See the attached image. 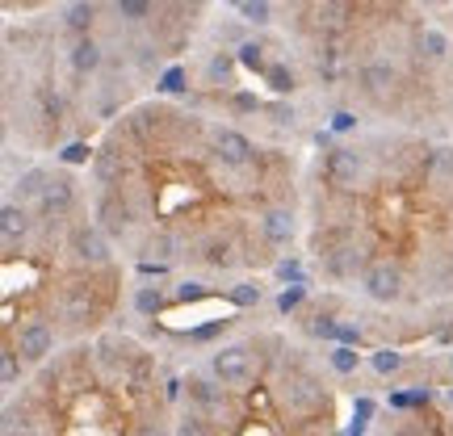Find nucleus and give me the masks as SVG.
<instances>
[{"label": "nucleus", "mask_w": 453, "mask_h": 436, "mask_svg": "<svg viewBox=\"0 0 453 436\" xmlns=\"http://www.w3.org/2000/svg\"><path fill=\"white\" fill-rule=\"evenodd\" d=\"M273 399L277 407L286 411V420H311V416H319V407H327V394H324V382L315 378V373L303 365V361H294L281 370L273 386Z\"/></svg>", "instance_id": "obj_1"}, {"label": "nucleus", "mask_w": 453, "mask_h": 436, "mask_svg": "<svg viewBox=\"0 0 453 436\" xmlns=\"http://www.w3.org/2000/svg\"><path fill=\"white\" fill-rule=\"evenodd\" d=\"M257 344H219L211 353V373H214V382L226 390H235V394H243V390L257 382V373H260V361L257 353H252Z\"/></svg>", "instance_id": "obj_2"}, {"label": "nucleus", "mask_w": 453, "mask_h": 436, "mask_svg": "<svg viewBox=\"0 0 453 436\" xmlns=\"http://www.w3.org/2000/svg\"><path fill=\"white\" fill-rule=\"evenodd\" d=\"M59 319H64V332H84V327L97 319V286L88 277H76V281H64L59 286Z\"/></svg>", "instance_id": "obj_3"}, {"label": "nucleus", "mask_w": 453, "mask_h": 436, "mask_svg": "<svg viewBox=\"0 0 453 436\" xmlns=\"http://www.w3.org/2000/svg\"><path fill=\"white\" fill-rule=\"evenodd\" d=\"M67 252L81 269H105L110 264V235L97 223H76L67 231Z\"/></svg>", "instance_id": "obj_4"}, {"label": "nucleus", "mask_w": 453, "mask_h": 436, "mask_svg": "<svg viewBox=\"0 0 453 436\" xmlns=\"http://www.w3.org/2000/svg\"><path fill=\"white\" fill-rule=\"evenodd\" d=\"M361 290H365V298L390 307V302H399L407 294V277L395 260H373L370 269H365V277H361Z\"/></svg>", "instance_id": "obj_5"}, {"label": "nucleus", "mask_w": 453, "mask_h": 436, "mask_svg": "<svg viewBox=\"0 0 453 436\" xmlns=\"http://www.w3.org/2000/svg\"><path fill=\"white\" fill-rule=\"evenodd\" d=\"M324 172L336 189H357V185H365V177H370V164H365V156L357 147H332L324 160Z\"/></svg>", "instance_id": "obj_6"}, {"label": "nucleus", "mask_w": 453, "mask_h": 436, "mask_svg": "<svg viewBox=\"0 0 453 436\" xmlns=\"http://www.w3.org/2000/svg\"><path fill=\"white\" fill-rule=\"evenodd\" d=\"M13 348L21 356V365H42L55 353V327L47 319H30L13 332Z\"/></svg>", "instance_id": "obj_7"}, {"label": "nucleus", "mask_w": 453, "mask_h": 436, "mask_svg": "<svg viewBox=\"0 0 453 436\" xmlns=\"http://www.w3.org/2000/svg\"><path fill=\"white\" fill-rule=\"evenodd\" d=\"M324 273L336 277V281H353V277H365V269H370L373 260H365V252H361V243L353 240H340L332 243V248H324Z\"/></svg>", "instance_id": "obj_8"}, {"label": "nucleus", "mask_w": 453, "mask_h": 436, "mask_svg": "<svg viewBox=\"0 0 453 436\" xmlns=\"http://www.w3.org/2000/svg\"><path fill=\"white\" fill-rule=\"evenodd\" d=\"M211 151H214V160L226 164V168H248V164L257 160V143H252L248 134H240V130H231V126H214L211 130Z\"/></svg>", "instance_id": "obj_9"}, {"label": "nucleus", "mask_w": 453, "mask_h": 436, "mask_svg": "<svg viewBox=\"0 0 453 436\" xmlns=\"http://www.w3.org/2000/svg\"><path fill=\"white\" fill-rule=\"evenodd\" d=\"M185 394H189V407H194V411H202V416H206V420H214V424H223L226 394H231L226 386L211 382V378H202V373H189V382H185Z\"/></svg>", "instance_id": "obj_10"}, {"label": "nucleus", "mask_w": 453, "mask_h": 436, "mask_svg": "<svg viewBox=\"0 0 453 436\" xmlns=\"http://www.w3.org/2000/svg\"><path fill=\"white\" fill-rule=\"evenodd\" d=\"M34 210H38L42 223H59V218H67V214L76 210V180L67 177V172H55L50 185H47V194H42V202H38Z\"/></svg>", "instance_id": "obj_11"}, {"label": "nucleus", "mask_w": 453, "mask_h": 436, "mask_svg": "<svg viewBox=\"0 0 453 436\" xmlns=\"http://www.w3.org/2000/svg\"><path fill=\"white\" fill-rule=\"evenodd\" d=\"M357 84H361V93L370 101H387L395 93V84H399V72H395L390 59H365L357 67Z\"/></svg>", "instance_id": "obj_12"}, {"label": "nucleus", "mask_w": 453, "mask_h": 436, "mask_svg": "<svg viewBox=\"0 0 453 436\" xmlns=\"http://www.w3.org/2000/svg\"><path fill=\"white\" fill-rule=\"evenodd\" d=\"M130 223H134V210H130V202L122 189H113V194H101L97 197V226L105 231V235H113V240H122L130 231Z\"/></svg>", "instance_id": "obj_13"}, {"label": "nucleus", "mask_w": 453, "mask_h": 436, "mask_svg": "<svg viewBox=\"0 0 453 436\" xmlns=\"http://www.w3.org/2000/svg\"><path fill=\"white\" fill-rule=\"evenodd\" d=\"M34 231V218L26 206H17V202H4V210H0V243H4V256H13L17 248H26Z\"/></svg>", "instance_id": "obj_14"}, {"label": "nucleus", "mask_w": 453, "mask_h": 436, "mask_svg": "<svg viewBox=\"0 0 453 436\" xmlns=\"http://www.w3.org/2000/svg\"><path fill=\"white\" fill-rule=\"evenodd\" d=\"M294 214L286 206H269V210L260 214V243L265 248H290L294 243Z\"/></svg>", "instance_id": "obj_15"}, {"label": "nucleus", "mask_w": 453, "mask_h": 436, "mask_svg": "<svg viewBox=\"0 0 453 436\" xmlns=\"http://www.w3.org/2000/svg\"><path fill=\"white\" fill-rule=\"evenodd\" d=\"M93 177H97L101 194H113V189H127V160L118 147H101L93 156Z\"/></svg>", "instance_id": "obj_16"}, {"label": "nucleus", "mask_w": 453, "mask_h": 436, "mask_svg": "<svg viewBox=\"0 0 453 436\" xmlns=\"http://www.w3.org/2000/svg\"><path fill=\"white\" fill-rule=\"evenodd\" d=\"M67 64H72L76 80H88V76H97L101 67H105V50H101L97 38H76L72 50H67Z\"/></svg>", "instance_id": "obj_17"}, {"label": "nucleus", "mask_w": 453, "mask_h": 436, "mask_svg": "<svg viewBox=\"0 0 453 436\" xmlns=\"http://www.w3.org/2000/svg\"><path fill=\"white\" fill-rule=\"evenodd\" d=\"M168 118H173V113L164 110V105H139V110L127 118V130L139 139V143H151V139L168 126Z\"/></svg>", "instance_id": "obj_18"}, {"label": "nucleus", "mask_w": 453, "mask_h": 436, "mask_svg": "<svg viewBox=\"0 0 453 436\" xmlns=\"http://www.w3.org/2000/svg\"><path fill=\"white\" fill-rule=\"evenodd\" d=\"M50 177H55V172H47V168H38V164H34V168H26V172L17 177L13 197H9V202H17V206H30V202H34V206H38V202H42V194H47Z\"/></svg>", "instance_id": "obj_19"}, {"label": "nucleus", "mask_w": 453, "mask_h": 436, "mask_svg": "<svg viewBox=\"0 0 453 436\" xmlns=\"http://www.w3.org/2000/svg\"><path fill=\"white\" fill-rule=\"evenodd\" d=\"M424 180L437 185V189L453 185V147H433V151L424 156Z\"/></svg>", "instance_id": "obj_20"}, {"label": "nucleus", "mask_w": 453, "mask_h": 436, "mask_svg": "<svg viewBox=\"0 0 453 436\" xmlns=\"http://www.w3.org/2000/svg\"><path fill=\"white\" fill-rule=\"evenodd\" d=\"M139 256H143V264L156 260V264L164 269L168 260L177 256V240H173V231H151V235L143 240V248H139Z\"/></svg>", "instance_id": "obj_21"}, {"label": "nucleus", "mask_w": 453, "mask_h": 436, "mask_svg": "<svg viewBox=\"0 0 453 436\" xmlns=\"http://www.w3.org/2000/svg\"><path fill=\"white\" fill-rule=\"evenodd\" d=\"M97 4H67L64 9V30H72L76 38H93V26H97Z\"/></svg>", "instance_id": "obj_22"}, {"label": "nucleus", "mask_w": 453, "mask_h": 436, "mask_svg": "<svg viewBox=\"0 0 453 436\" xmlns=\"http://www.w3.org/2000/svg\"><path fill=\"white\" fill-rule=\"evenodd\" d=\"M206 84L214 88H231L235 84V59L226 55V50H214L211 64H206Z\"/></svg>", "instance_id": "obj_23"}, {"label": "nucleus", "mask_w": 453, "mask_h": 436, "mask_svg": "<svg viewBox=\"0 0 453 436\" xmlns=\"http://www.w3.org/2000/svg\"><path fill=\"white\" fill-rule=\"evenodd\" d=\"M110 13L122 26H143L147 17H156V4H147V0H118V4H110Z\"/></svg>", "instance_id": "obj_24"}, {"label": "nucleus", "mask_w": 453, "mask_h": 436, "mask_svg": "<svg viewBox=\"0 0 453 436\" xmlns=\"http://www.w3.org/2000/svg\"><path fill=\"white\" fill-rule=\"evenodd\" d=\"M202 260H206V264H214V269H231V264H235V243L226 240V235H219V240H211L206 243V252H202Z\"/></svg>", "instance_id": "obj_25"}, {"label": "nucleus", "mask_w": 453, "mask_h": 436, "mask_svg": "<svg viewBox=\"0 0 453 436\" xmlns=\"http://www.w3.org/2000/svg\"><path fill=\"white\" fill-rule=\"evenodd\" d=\"M173 436H214V420H206L202 411H194V407H189V411L177 420Z\"/></svg>", "instance_id": "obj_26"}, {"label": "nucleus", "mask_w": 453, "mask_h": 436, "mask_svg": "<svg viewBox=\"0 0 453 436\" xmlns=\"http://www.w3.org/2000/svg\"><path fill=\"white\" fill-rule=\"evenodd\" d=\"M265 80H269V88H273V93H281V97H290L294 88H298V76H294L286 64H269Z\"/></svg>", "instance_id": "obj_27"}, {"label": "nucleus", "mask_w": 453, "mask_h": 436, "mask_svg": "<svg viewBox=\"0 0 453 436\" xmlns=\"http://www.w3.org/2000/svg\"><path fill=\"white\" fill-rule=\"evenodd\" d=\"M420 50L428 55V59H445V55H449V38H445L437 26H424L420 30Z\"/></svg>", "instance_id": "obj_28"}, {"label": "nucleus", "mask_w": 453, "mask_h": 436, "mask_svg": "<svg viewBox=\"0 0 453 436\" xmlns=\"http://www.w3.org/2000/svg\"><path fill=\"white\" fill-rule=\"evenodd\" d=\"M235 9H240V17L252 21V26H269V21H273V4H269V0H240Z\"/></svg>", "instance_id": "obj_29"}, {"label": "nucleus", "mask_w": 453, "mask_h": 436, "mask_svg": "<svg viewBox=\"0 0 453 436\" xmlns=\"http://www.w3.org/2000/svg\"><path fill=\"white\" fill-rule=\"evenodd\" d=\"M315 13H319V26H327V30H340V26L349 21V13H353V4H319Z\"/></svg>", "instance_id": "obj_30"}, {"label": "nucleus", "mask_w": 453, "mask_h": 436, "mask_svg": "<svg viewBox=\"0 0 453 436\" xmlns=\"http://www.w3.org/2000/svg\"><path fill=\"white\" fill-rule=\"evenodd\" d=\"M17 373H21V365H17V348H13V340H9V344H4V353H0V382L13 390Z\"/></svg>", "instance_id": "obj_31"}, {"label": "nucleus", "mask_w": 453, "mask_h": 436, "mask_svg": "<svg viewBox=\"0 0 453 436\" xmlns=\"http://www.w3.org/2000/svg\"><path fill=\"white\" fill-rule=\"evenodd\" d=\"M134 307L143 310V315H156V310L164 307V294L156 290V286H143V290L134 294Z\"/></svg>", "instance_id": "obj_32"}, {"label": "nucleus", "mask_w": 453, "mask_h": 436, "mask_svg": "<svg viewBox=\"0 0 453 436\" xmlns=\"http://www.w3.org/2000/svg\"><path fill=\"white\" fill-rule=\"evenodd\" d=\"M327 361H332V370H336V373H353L357 370V353H353V348H344V344H336Z\"/></svg>", "instance_id": "obj_33"}, {"label": "nucleus", "mask_w": 453, "mask_h": 436, "mask_svg": "<svg viewBox=\"0 0 453 436\" xmlns=\"http://www.w3.org/2000/svg\"><path fill=\"white\" fill-rule=\"evenodd\" d=\"M240 59L248 67H257V72H269V64H265V47H260V42H243V47H240Z\"/></svg>", "instance_id": "obj_34"}, {"label": "nucleus", "mask_w": 453, "mask_h": 436, "mask_svg": "<svg viewBox=\"0 0 453 436\" xmlns=\"http://www.w3.org/2000/svg\"><path fill=\"white\" fill-rule=\"evenodd\" d=\"M226 298H231V302H240V307H252V302H260V286H231Z\"/></svg>", "instance_id": "obj_35"}, {"label": "nucleus", "mask_w": 453, "mask_h": 436, "mask_svg": "<svg viewBox=\"0 0 453 436\" xmlns=\"http://www.w3.org/2000/svg\"><path fill=\"white\" fill-rule=\"evenodd\" d=\"M277 277H281V281H294V286H307V277H303V264H298V260H281V264H277Z\"/></svg>", "instance_id": "obj_36"}, {"label": "nucleus", "mask_w": 453, "mask_h": 436, "mask_svg": "<svg viewBox=\"0 0 453 436\" xmlns=\"http://www.w3.org/2000/svg\"><path fill=\"white\" fill-rule=\"evenodd\" d=\"M399 365H403V356H399V353H390V348H382V353L373 356V370H378V373H395Z\"/></svg>", "instance_id": "obj_37"}, {"label": "nucleus", "mask_w": 453, "mask_h": 436, "mask_svg": "<svg viewBox=\"0 0 453 436\" xmlns=\"http://www.w3.org/2000/svg\"><path fill=\"white\" fill-rule=\"evenodd\" d=\"M303 294H307V286H294V290H286L281 298H277V307H281L286 315H290V310L298 307V302H303Z\"/></svg>", "instance_id": "obj_38"}, {"label": "nucleus", "mask_w": 453, "mask_h": 436, "mask_svg": "<svg viewBox=\"0 0 453 436\" xmlns=\"http://www.w3.org/2000/svg\"><path fill=\"white\" fill-rule=\"evenodd\" d=\"M134 436H173V432H168L160 420H139L134 424Z\"/></svg>", "instance_id": "obj_39"}, {"label": "nucleus", "mask_w": 453, "mask_h": 436, "mask_svg": "<svg viewBox=\"0 0 453 436\" xmlns=\"http://www.w3.org/2000/svg\"><path fill=\"white\" fill-rule=\"evenodd\" d=\"M197 298H206V290H202L197 281H185V286L177 290V302H197Z\"/></svg>", "instance_id": "obj_40"}, {"label": "nucleus", "mask_w": 453, "mask_h": 436, "mask_svg": "<svg viewBox=\"0 0 453 436\" xmlns=\"http://www.w3.org/2000/svg\"><path fill=\"white\" fill-rule=\"evenodd\" d=\"M64 160H67V164H84V160H88V147H84V143H72V147L64 151Z\"/></svg>", "instance_id": "obj_41"}, {"label": "nucleus", "mask_w": 453, "mask_h": 436, "mask_svg": "<svg viewBox=\"0 0 453 436\" xmlns=\"http://www.w3.org/2000/svg\"><path fill=\"white\" fill-rule=\"evenodd\" d=\"M160 88H168V93H180V88H185V76H180L177 67H173V72L164 76V84H160Z\"/></svg>", "instance_id": "obj_42"}, {"label": "nucleus", "mask_w": 453, "mask_h": 436, "mask_svg": "<svg viewBox=\"0 0 453 436\" xmlns=\"http://www.w3.org/2000/svg\"><path fill=\"white\" fill-rule=\"evenodd\" d=\"M353 126V113H336V130H349Z\"/></svg>", "instance_id": "obj_43"}, {"label": "nucleus", "mask_w": 453, "mask_h": 436, "mask_svg": "<svg viewBox=\"0 0 453 436\" xmlns=\"http://www.w3.org/2000/svg\"><path fill=\"white\" fill-rule=\"evenodd\" d=\"M399 436H433V432H424V428H403Z\"/></svg>", "instance_id": "obj_44"}, {"label": "nucleus", "mask_w": 453, "mask_h": 436, "mask_svg": "<svg viewBox=\"0 0 453 436\" xmlns=\"http://www.w3.org/2000/svg\"><path fill=\"white\" fill-rule=\"evenodd\" d=\"M298 436H319V432H298Z\"/></svg>", "instance_id": "obj_45"}, {"label": "nucleus", "mask_w": 453, "mask_h": 436, "mask_svg": "<svg viewBox=\"0 0 453 436\" xmlns=\"http://www.w3.org/2000/svg\"><path fill=\"white\" fill-rule=\"evenodd\" d=\"M449 373H453V353H449Z\"/></svg>", "instance_id": "obj_46"}, {"label": "nucleus", "mask_w": 453, "mask_h": 436, "mask_svg": "<svg viewBox=\"0 0 453 436\" xmlns=\"http://www.w3.org/2000/svg\"><path fill=\"white\" fill-rule=\"evenodd\" d=\"M449 403H453V390H449Z\"/></svg>", "instance_id": "obj_47"}]
</instances>
